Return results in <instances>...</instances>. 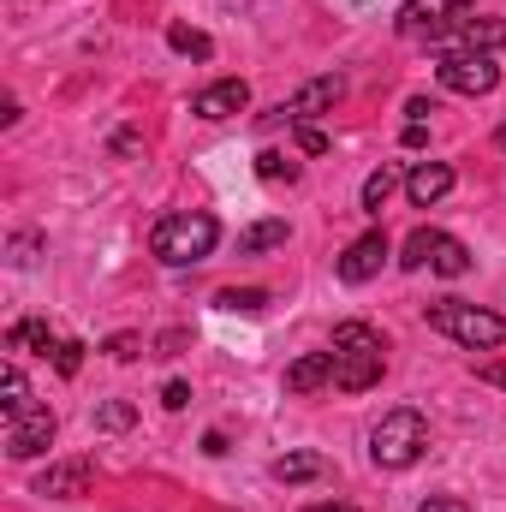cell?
<instances>
[{
	"label": "cell",
	"mask_w": 506,
	"mask_h": 512,
	"mask_svg": "<svg viewBox=\"0 0 506 512\" xmlns=\"http://www.w3.org/2000/svg\"><path fill=\"white\" fill-rule=\"evenodd\" d=\"M417 512H477V507H471V501H459V495H429Z\"/></svg>",
	"instance_id": "obj_28"
},
{
	"label": "cell",
	"mask_w": 506,
	"mask_h": 512,
	"mask_svg": "<svg viewBox=\"0 0 506 512\" xmlns=\"http://www.w3.org/2000/svg\"><path fill=\"white\" fill-rule=\"evenodd\" d=\"M316 477H328L322 453H280L274 459V483H316Z\"/></svg>",
	"instance_id": "obj_16"
},
{
	"label": "cell",
	"mask_w": 506,
	"mask_h": 512,
	"mask_svg": "<svg viewBox=\"0 0 506 512\" xmlns=\"http://www.w3.org/2000/svg\"><path fill=\"white\" fill-rule=\"evenodd\" d=\"M399 185H405V173H399L393 161H381L376 173L364 179V197H358V203H364V215H381V209H387V197H393Z\"/></svg>",
	"instance_id": "obj_17"
},
{
	"label": "cell",
	"mask_w": 506,
	"mask_h": 512,
	"mask_svg": "<svg viewBox=\"0 0 506 512\" xmlns=\"http://www.w3.org/2000/svg\"><path fill=\"white\" fill-rule=\"evenodd\" d=\"M215 245H221V221L203 215V209L161 215L155 233H149V251H155V262H167V268H191V262H203Z\"/></svg>",
	"instance_id": "obj_1"
},
{
	"label": "cell",
	"mask_w": 506,
	"mask_h": 512,
	"mask_svg": "<svg viewBox=\"0 0 506 512\" xmlns=\"http://www.w3.org/2000/svg\"><path fill=\"white\" fill-rule=\"evenodd\" d=\"M54 435H60L54 411L48 405H30L24 417H6V459H36V453L54 447Z\"/></svg>",
	"instance_id": "obj_9"
},
{
	"label": "cell",
	"mask_w": 506,
	"mask_h": 512,
	"mask_svg": "<svg viewBox=\"0 0 506 512\" xmlns=\"http://www.w3.org/2000/svg\"><path fill=\"white\" fill-rule=\"evenodd\" d=\"M215 310H227V316H262L268 310V292L262 286H221L215 292Z\"/></svg>",
	"instance_id": "obj_18"
},
{
	"label": "cell",
	"mask_w": 506,
	"mask_h": 512,
	"mask_svg": "<svg viewBox=\"0 0 506 512\" xmlns=\"http://www.w3.org/2000/svg\"><path fill=\"white\" fill-rule=\"evenodd\" d=\"M286 239H292V227L268 215V221H256V227H245V233H239V251H245V256H256V251H280Z\"/></svg>",
	"instance_id": "obj_19"
},
{
	"label": "cell",
	"mask_w": 506,
	"mask_h": 512,
	"mask_svg": "<svg viewBox=\"0 0 506 512\" xmlns=\"http://www.w3.org/2000/svg\"><path fill=\"white\" fill-rule=\"evenodd\" d=\"M90 459H66V465H48L42 477H36V495H48V501H78L84 489H90Z\"/></svg>",
	"instance_id": "obj_14"
},
{
	"label": "cell",
	"mask_w": 506,
	"mask_h": 512,
	"mask_svg": "<svg viewBox=\"0 0 506 512\" xmlns=\"http://www.w3.org/2000/svg\"><path fill=\"white\" fill-rule=\"evenodd\" d=\"M334 382V352H310L286 370V393H316V387Z\"/></svg>",
	"instance_id": "obj_15"
},
{
	"label": "cell",
	"mask_w": 506,
	"mask_h": 512,
	"mask_svg": "<svg viewBox=\"0 0 506 512\" xmlns=\"http://www.w3.org/2000/svg\"><path fill=\"white\" fill-rule=\"evenodd\" d=\"M256 173H262V179H298V167H292L280 149H262V155H256Z\"/></svg>",
	"instance_id": "obj_23"
},
{
	"label": "cell",
	"mask_w": 506,
	"mask_h": 512,
	"mask_svg": "<svg viewBox=\"0 0 506 512\" xmlns=\"http://www.w3.org/2000/svg\"><path fill=\"white\" fill-rule=\"evenodd\" d=\"M54 370L60 376H78L84 370V346L78 340H54Z\"/></svg>",
	"instance_id": "obj_24"
},
{
	"label": "cell",
	"mask_w": 506,
	"mask_h": 512,
	"mask_svg": "<svg viewBox=\"0 0 506 512\" xmlns=\"http://www.w3.org/2000/svg\"><path fill=\"white\" fill-rule=\"evenodd\" d=\"M0 411H6V417H24V411H30V382H24L18 364L0 370Z\"/></svg>",
	"instance_id": "obj_20"
},
{
	"label": "cell",
	"mask_w": 506,
	"mask_h": 512,
	"mask_svg": "<svg viewBox=\"0 0 506 512\" xmlns=\"http://www.w3.org/2000/svg\"><path fill=\"white\" fill-rule=\"evenodd\" d=\"M245 108H251L245 78H221V84L197 90V102H191V114H197V120H233V114H245Z\"/></svg>",
	"instance_id": "obj_11"
},
{
	"label": "cell",
	"mask_w": 506,
	"mask_h": 512,
	"mask_svg": "<svg viewBox=\"0 0 506 512\" xmlns=\"http://www.w3.org/2000/svg\"><path fill=\"white\" fill-rule=\"evenodd\" d=\"M298 149H304V155H328V131L322 126H298Z\"/></svg>",
	"instance_id": "obj_27"
},
{
	"label": "cell",
	"mask_w": 506,
	"mask_h": 512,
	"mask_svg": "<svg viewBox=\"0 0 506 512\" xmlns=\"http://www.w3.org/2000/svg\"><path fill=\"white\" fill-rule=\"evenodd\" d=\"M328 352H334V387H340V393H364V387H376L381 370H387V346H381V334L370 322H340Z\"/></svg>",
	"instance_id": "obj_2"
},
{
	"label": "cell",
	"mask_w": 506,
	"mask_h": 512,
	"mask_svg": "<svg viewBox=\"0 0 506 512\" xmlns=\"http://www.w3.org/2000/svg\"><path fill=\"white\" fill-rule=\"evenodd\" d=\"M167 48L185 54V60H209V54H215V42H209L203 30H191V24H167Z\"/></svg>",
	"instance_id": "obj_21"
},
{
	"label": "cell",
	"mask_w": 506,
	"mask_h": 512,
	"mask_svg": "<svg viewBox=\"0 0 506 512\" xmlns=\"http://www.w3.org/2000/svg\"><path fill=\"white\" fill-rule=\"evenodd\" d=\"M346 96V78H310L292 102H280V108H268L262 120L268 126H280V120H292V126H310V120H322V114H334V102Z\"/></svg>",
	"instance_id": "obj_7"
},
{
	"label": "cell",
	"mask_w": 506,
	"mask_h": 512,
	"mask_svg": "<svg viewBox=\"0 0 506 512\" xmlns=\"http://www.w3.org/2000/svg\"><path fill=\"white\" fill-rule=\"evenodd\" d=\"M304 512H358V507H346V501H322V507H304Z\"/></svg>",
	"instance_id": "obj_33"
},
{
	"label": "cell",
	"mask_w": 506,
	"mask_h": 512,
	"mask_svg": "<svg viewBox=\"0 0 506 512\" xmlns=\"http://www.w3.org/2000/svg\"><path fill=\"white\" fill-rule=\"evenodd\" d=\"M131 417H137V411H131L126 399H114V405H102V417H96V423H102V429H131Z\"/></svg>",
	"instance_id": "obj_26"
},
{
	"label": "cell",
	"mask_w": 506,
	"mask_h": 512,
	"mask_svg": "<svg viewBox=\"0 0 506 512\" xmlns=\"http://www.w3.org/2000/svg\"><path fill=\"white\" fill-rule=\"evenodd\" d=\"M453 179H459V173H453L447 161H417V167L405 173V197H411V209H435V203L453 191Z\"/></svg>",
	"instance_id": "obj_12"
},
{
	"label": "cell",
	"mask_w": 506,
	"mask_h": 512,
	"mask_svg": "<svg viewBox=\"0 0 506 512\" xmlns=\"http://www.w3.org/2000/svg\"><path fill=\"white\" fill-rule=\"evenodd\" d=\"M435 78H441V90H453V96H489V90H501L495 54H441Z\"/></svg>",
	"instance_id": "obj_6"
},
{
	"label": "cell",
	"mask_w": 506,
	"mask_h": 512,
	"mask_svg": "<svg viewBox=\"0 0 506 512\" xmlns=\"http://www.w3.org/2000/svg\"><path fill=\"white\" fill-rule=\"evenodd\" d=\"M471 0H405L399 12V36H435L441 24H453Z\"/></svg>",
	"instance_id": "obj_13"
},
{
	"label": "cell",
	"mask_w": 506,
	"mask_h": 512,
	"mask_svg": "<svg viewBox=\"0 0 506 512\" xmlns=\"http://www.w3.org/2000/svg\"><path fill=\"white\" fill-rule=\"evenodd\" d=\"M6 346L18 352V346H36V352H54V340H48V322H18L12 334H6Z\"/></svg>",
	"instance_id": "obj_22"
},
{
	"label": "cell",
	"mask_w": 506,
	"mask_h": 512,
	"mask_svg": "<svg viewBox=\"0 0 506 512\" xmlns=\"http://www.w3.org/2000/svg\"><path fill=\"white\" fill-rule=\"evenodd\" d=\"M423 447H429V423H423V411H387L376 429H370V459H376L381 471H411L417 459H423Z\"/></svg>",
	"instance_id": "obj_4"
},
{
	"label": "cell",
	"mask_w": 506,
	"mask_h": 512,
	"mask_svg": "<svg viewBox=\"0 0 506 512\" xmlns=\"http://www.w3.org/2000/svg\"><path fill=\"white\" fill-rule=\"evenodd\" d=\"M399 268H435V274L459 280V274H471V251L453 233H441V227H417L405 239V251H399Z\"/></svg>",
	"instance_id": "obj_5"
},
{
	"label": "cell",
	"mask_w": 506,
	"mask_h": 512,
	"mask_svg": "<svg viewBox=\"0 0 506 512\" xmlns=\"http://www.w3.org/2000/svg\"><path fill=\"white\" fill-rule=\"evenodd\" d=\"M381 262H387V233L381 227H370L364 239H352L346 251H340V262H334V274L346 280V286H364V280H376Z\"/></svg>",
	"instance_id": "obj_10"
},
{
	"label": "cell",
	"mask_w": 506,
	"mask_h": 512,
	"mask_svg": "<svg viewBox=\"0 0 506 512\" xmlns=\"http://www.w3.org/2000/svg\"><path fill=\"white\" fill-rule=\"evenodd\" d=\"M483 382H495V387H506V370L495 364V370H483Z\"/></svg>",
	"instance_id": "obj_34"
},
{
	"label": "cell",
	"mask_w": 506,
	"mask_h": 512,
	"mask_svg": "<svg viewBox=\"0 0 506 512\" xmlns=\"http://www.w3.org/2000/svg\"><path fill=\"white\" fill-rule=\"evenodd\" d=\"M203 453H209V459H221V453H227V435H221V429H209V435H203Z\"/></svg>",
	"instance_id": "obj_32"
},
{
	"label": "cell",
	"mask_w": 506,
	"mask_h": 512,
	"mask_svg": "<svg viewBox=\"0 0 506 512\" xmlns=\"http://www.w3.org/2000/svg\"><path fill=\"white\" fill-rule=\"evenodd\" d=\"M399 143H405V149H423V143H429V126H417V120H411V126H405V137H399Z\"/></svg>",
	"instance_id": "obj_31"
},
{
	"label": "cell",
	"mask_w": 506,
	"mask_h": 512,
	"mask_svg": "<svg viewBox=\"0 0 506 512\" xmlns=\"http://www.w3.org/2000/svg\"><path fill=\"white\" fill-rule=\"evenodd\" d=\"M429 42H447V54H495L506 48V18H453Z\"/></svg>",
	"instance_id": "obj_8"
},
{
	"label": "cell",
	"mask_w": 506,
	"mask_h": 512,
	"mask_svg": "<svg viewBox=\"0 0 506 512\" xmlns=\"http://www.w3.org/2000/svg\"><path fill=\"white\" fill-rule=\"evenodd\" d=\"M185 399H191V387H185V382H167V387H161V405H167V411H185Z\"/></svg>",
	"instance_id": "obj_29"
},
{
	"label": "cell",
	"mask_w": 506,
	"mask_h": 512,
	"mask_svg": "<svg viewBox=\"0 0 506 512\" xmlns=\"http://www.w3.org/2000/svg\"><path fill=\"white\" fill-rule=\"evenodd\" d=\"M102 352H108V358H114V364H131V358H137V352H143V340H137V334H114V340H108V346H102Z\"/></svg>",
	"instance_id": "obj_25"
},
{
	"label": "cell",
	"mask_w": 506,
	"mask_h": 512,
	"mask_svg": "<svg viewBox=\"0 0 506 512\" xmlns=\"http://www.w3.org/2000/svg\"><path fill=\"white\" fill-rule=\"evenodd\" d=\"M423 316H429V328H435V334L459 340L465 352H495V346H506V316L483 310V304H465V298H435Z\"/></svg>",
	"instance_id": "obj_3"
},
{
	"label": "cell",
	"mask_w": 506,
	"mask_h": 512,
	"mask_svg": "<svg viewBox=\"0 0 506 512\" xmlns=\"http://www.w3.org/2000/svg\"><path fill=\"white\" fill-rule=\"evenodd\" d=\"M405 114H411L417 126H429V114H435V102H429V96H411V102H405Z\"/></svg>",
	"instance_id": "obj_30"
}]
</instances>
